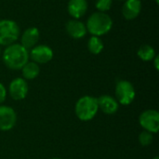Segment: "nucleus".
Masks as SVG:
<instances>
[{"mask_svg": "<svg viewBox=\"0 0 159 159\" xmlns=\"http://www.w3.org/2000/svg\"><path fill=\"white\" fill-rule=\"evenodd\" d=\"M140 125L151 133H157L159 129V114L156 110H146L139 117Z\"/></svg>", "mask_w": 159, "mask_h": 159, "instance_id": "6", "label": "nucleus"}, {"mask_svg": "<svg viewBox=\"0 0 159 159\" xmlns=\"http://www.w3.org/2000/svg\"><path fill=\"white\" fill-rule=\"evenodd\" d=\"M139 58L144 61H153L156 57V51L154 48H152L149 45H143L137 52Z\"/></svg>", "mask_w": 159, "mask_h": 159, "instance_id": "17", "label": "nucleus"}, {"mask_svg": "<svg viewBox=\"0 0 159 159\" xmlns=\"http://www.w3.org/2000/svg\"><path fill=\"white\" fill-rule=\"evenodd\" d=\"M21 73H22V76L24 77V79L32 80L38 76L40 73V68L37 63L34 61H30V62L28 61L21 68Z\"/></svg>", "mask_w": 159, "mask_h": 159, "instance_id": "15", "label": "nucleus"}, {"mask_svg": "<svg viewBox=\"0 0 159 159\" xmlns=\"http://www.w3.org/2000/svg\"><path fill=\"white\" fill-rule=\"evenodd\" d=\"M113 5V0H97L96 7L100 12H105L111 8Z\"/></svg>", "mask_w": 159, "mask_h": 159, "instance_id": "19", "label": "nucleus"}, {"mask_svg": "<svg viewBox=\"0 0 159 159\" xmlns=\"http://www.w3.org/2000/svg\"><path fill=\"white\" fill-rule=\"evenodd\" d=\"M99 109H101L106 115H114L118 110V102L117 101L109 95H102L97 99Z\"/></svg>", "mask_w": 159, "mask_h": 159, "instance_id": "11", "label": "nucleus"}, {"mask_svg": "<svg viewBox=\"0 0 159 159\" xmlns=\"http://www.w3.org/2000/svg\"><path fill=\"white\" fill-rule=\"evenodd\" d=\"M142 10V2L141 0H126L123 7L122 14L126 20H134L136 19Z\"/></svg>", "mask_w": 159, "mask_h": 159, "instance_id": "10", "label": "nucleus"}, {"mask_svg": "<svg viewBox=\"0 0 159 159\" xmlns=\"http://www.w3.org/2000/svg\"><path fill=\"white\" fill-rule=\"evenodd\" d=\"M29 58H31L33 61L37 64H44L52 60L53 51L49 47L46 45L35 46L31 49L29 53Z\"/></svg>", "mask_w": 159, "mask_h": 159, "instance_id": "7", "label": "nucleus"}, {"mask_svg": "<svg viewBox=\"0 0 159 159\" xmlns=\"http://www.w3.org/2000/svg\"><path fill=\"white\" fill-rule=\"evenodd\" d=\"M119 1H126V0H119Z\"/></svg>", "mask_w": 159, "mask_h": 159, "instance_id": "23", "label": "nucleus"}, {"mask_svg": "<svg viewBox=\"0 0 159 159\" xmlns=\"http://www.w3.org/2000/svg\"><path fill=\"white\" fill-rule=\"evenodd\" d=\"M20 35L19 25L12 20H0V45L14 44Z\"/></svg>", "mask_w": 159, "mask_h": 159, "instance_id": "4", "label": "nucleus"}, {"mask_svg": "<svg viewBox=\"0 0 159 159\" xmlns=\"http://www.w3.org/2000/svg\"><path fill=\"white\" fill-rule=\"evenodd\" d=\"M17 122L15 111L8 106H0V130L8 131L12 129Z\"/></svg>", "mask_w": 159, "mask_h": 159, "instance_id": "8", "label": "nucleus"}, {"mask_svg": "<svg viewBox=\"0 0 159 159\" xmlns=\"http://www.w3.org/2000/svg\"><path fill=\"white\" fill-rule=\"evenodd\" d=\"M29 60V52L20 44H11L4 50L3 61L11 70L21 69Z\"/></svg>", "mask_w": 159, "mask_h": 159, "instance_id": "1", "label": "nucleus"}, {"mask_svg": "<svg viewBox=\"0 0 159 159\" xmlns=\"http://www.w3.org/2000/svg\"><path fill=\"white\" fill-rule=\"evenodd\" d=\"M154 60H155V67H156V69H157V70H158L159 69V64H158L159 57L158 56H156V57L154 58Z\"/></svg>", "mask_w": 159, "mask_h": 159, "instance_id": "21", "label": "nucleus"}, {"mask_svg": "<svg viewBox=\"0 0 159 159\" xmlns=\"http://www.w3.org/2000/svg\"><path fill=\"white\" fill-rule=\"evenodd\" d=\"M99 111L98 101L96 98L91 96L81 97L75 107L76 116L81 121H89L95 117Z\"/></svg>", "mask_w": 159, "mask_h": 159, "instance_id": "3", "label": "nucleus"}, {"mask_svg": "<svg viewBox=\"0 0 159 159\" xmlns=\"http://www.w3.org/2000/svg\"><path fill=\"white\" fill-rule=\"evenodd\" d=\"M154 159H159V157H155Z\"/></svg>", "mask_w": 159, "mask_h": 159, "instance_id": "22", "label": "nucleus"}, {"mask_svg": "<svg viewBox=\"0 0 159 159\" xmlns=\"http://www.w3.org/2000/svg\"><path fill=\"white\" fill-rule=\"evenodd\" d=\"M88 48L90 53L97 55L100 54L103 49V43L99 36H91L88 41Z\"/></svg>", "mask_w": 159, "mask_h": 159, "instance_id": "16", "label": "nucleus"}, {"mask_svg": "<svg viewBox=\"0 0 159 159\" xmlns=\"http://www.w3.org/2000/svg\"><path fill=\"white\" fill-rule=\"evenodd\" d=\"M65 29H66L67 34L75 39H80L84 37L85 34H87L86 25L78 20H69L66 23Z\"/></svg>", "mask_w": 159, "mask_h": 159, "instance_id": "12", "label": "nucleus"}, {"mask_svg": "<svg viewBox=\"0 0 159 159\" xmlns=\"http://www.w3.org/2000/svg\"><path fill=\"white\" fill-rule=\"evenodd\" d=\"M153 133L149 132V131H143L140 135H139V142L141 143V145L143 146H148L152 143L153 142Z\"/></svg>", "mask_w": 159, "mask_h": 159, "instance_id": "18", "label": "nucleus"}, {"mask_svg": "<svg viewBox=\"0 0 159 159\" xmlns=\"http://www.w3.org/2000/svg\"><path fill=\"white\" fill-rule=\"evenodd\" d=\"M136 96L133 85L127 80H120L116 86V97L117 102L123 105L130 104Z\"/></svg>", "mask_w": 159, "mask_h": 159, "instance_id": "5", "label": "nucleus"}, {"mask_svg": "<svg viewBox=\"0 0 159 159\" xmlns=\"http://www.w3.org/2000/svg\"><path fill=\"white\" fill-rule=\"evenodd\" d=\"M52 159H60V158H52Z\"/></svg>", "mask_w": 159, "mask_h": 159, "instance_id": "24", "label": "nucleus"}, {"mask_svg": "<svg viewBox=\"0 0 159 159\" xmlns=\"http://www.w3.org/2000/svg\"><path fill=\"white\" fill-rule=\"evenodd\" d=\"M9 95L15 101L23 100L28 93V84L23 78H15L9 84Z\"/></svg>", "mask_w": 159, "mask_h": 159, "instance_id": "9", "label": "nucleus"}, {"mask_svg": "<svg viewBox=\"0 0 159 159\" xmlns=\"http://www.w3.org/2000/svg\"><path fill=\"white\" fill-rule=\"evenodd\" d=\"M40 37V33L36 27H30L21 35V46L25 48L26 49L33 48L34 47L36 46L37 42L39 41Z\"/></svg>", "mask_w": 159, "mask_h": 159, "instance_id": "13", "label": "nucleus"}, {"mask_svg": "<svg viewBox=\"0 0 159 159\" xmlns=\"http://www.w3.org/2000/svg\"><path fill=\"white\" fill-rule=\"evenodd\" d=\"M113 26V20L105 12H95L88 19L86 28L95 36H101L107 34Z\"/></svg>", "mask_w": 159, "mask_h": 159, "instance_id": "2", "label": "nucleus"}, {"mask_svg": "<svg viewBox=\"0 0 159 159\" xmlns=\"http://www.w3.org/2000/svg\"><path fill=\"white\" fill-rule=\"evenodd\" d=\"M68 12L75 20L84 16L88 10L87 0H70L68 3Z\"/></svg>", "mask_w": 159, "mask_h": 159, "instance_id": "14", "label": "nucleus"}, {"mask_svg": "<svg viewBox=\"0 0 159 159\" xmlns=\"http://www.w3.org/2000/svg\"><path fill=\"white\" fill-rule=\"evenodd\" d=\"M0 52H1V50H0Z\"/></svg>", "mask_w": 159, "mask_h": 159, "instance_id": "25", "label": "nucleus"}, {"mask_svg": "<svg viewBox=\"0 0 159 159\" xmlns=\"http://www.w3.org/2000/svg\"><path fill=\"white\" fill-rule=\"evenodd\" d=\"M6 97H7V90L3 86V84L0 83V104L6 100Z\"/></svg>", "mask_w": 159, "mask_h": 159, "instance_id": "20", "label": "nucleus"}]
</instances>
